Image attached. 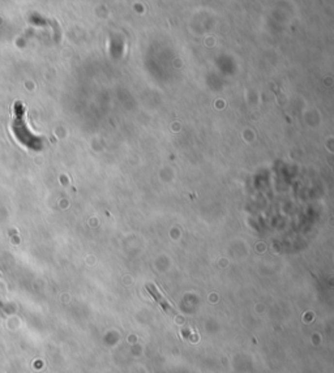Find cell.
Wrapping results in <instances>:
<instances>
[{
  "label": "cell",
  "instance_id": "6da1fadb",
  "mask_svg": "<svg viewBox=\"0 0 334 373\" xmlns=\"http://www.w3.org/2000/svg\"><path fill=\"white\" fill-rule=\"evenodd\" d=\"M146 289L149 290V292L152 293L153 298L156 299L157 302L161 304L162 308H163V309H165L166 312H171V310H173V308H171V306H170V304H169V302H167V300H166V299L163 298V296H162L161 293H159V291H158V290H157L156 287H154V286H153V285H148V287H146Z\"/></svg>",
  "mask_w": 334,
  "mask_h": 373
}]
</instances>
